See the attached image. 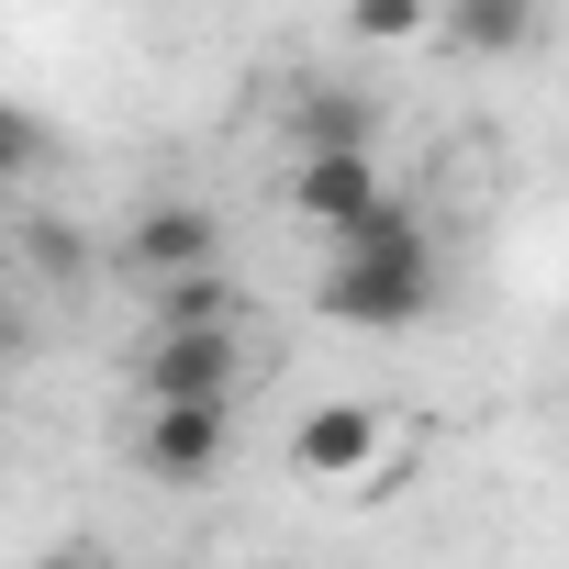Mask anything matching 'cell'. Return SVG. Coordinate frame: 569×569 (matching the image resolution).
<instances>
[{"mask_svg":"<svg viewBox=\"0 0 569 569\" xmlns=\"http://www.w3.org/2000/svg\"><path fill=\"white\" fill-rule=\"evenodd\" d=\"M123 257H134V279H212V257H223V223L201 212V201H146L134 212V234H123Z\"/></svg>","mask_w":569,"mask_h":569,"instance_id":"5","label":"cell"},{"mask_svg":"<svg viewBox=\"0 0 569 569\" xmlns=\"http://www.w3.org/2000/svg\"><path fill=\"white\" fill-rule=\"evenodd\" d=\"M279 201H291L313 234H358L391 190H380V157H291V179H279Z\"/></svg>","mask_w":569,"mask_h":569,"instance_id":"4","label":"cell"},{"mask_svg":"<svg viewBox=\"0 0 569 569\" xmlns=\"http://www.w3.org/2000/svg\"><path fill=\"white\" fill-rule=\"evenodd\" d=\"M157 325H234V291H223V279H168Z\"/></svg>","mask_w":569,"mask_h":569,"instance_id":"10","label":"cell"},{"mask_svg":"<svg viewBox=\"0 0 569 569\" xmlns=\"http://www.w3.org/2000/svg\"><path fill=\"white\" fill-rule=\"evenodd\" d=\"M46 569H112V558H101V547H57Z\"/></svg>","mask_w":569,"mask_h":569,"instance_id":"13","label":"cell"},{"mask_svg":"<svg viewBox=\"0 0 569 569\" xmlns=\"http://www.w3.org/2000/svg\"><path fill=\"white\" fill-rule=\"evenodd\" d=\"M313 302H325V325H369V336L425 325L436 313V246H425V223L402 201H380L358 234H336V268H325Z\"/></svg>","mask_w":569,"mask_h":569,"instance_id":"1","label":"cell"},{"mask_svg":"<svg viewBox=\"0 0 569 569\" xmlns=\"http://www.w3.org/2000/svg\"><path fill=\"white\" fill-rule=\"evenodd\" d=\"M369 134H380V101L369 90H347V79L291 90V157H369Z\"/></svg>","mask_w":569,"mask_h":569,"instance_id":"7","label":"cell"},{"mask_svg":"<svg viewBox=\"0 0 569 569\" xmlns=\"http://www.w3.org/2000/svg\"><path fill=\"white\" fill-rule=\"evenodd\" d=\"M46 157V134H34V112H0V168H34Z\"/></svg>","mask_w":569,"mask_h":569,"instance_id":"11","label":"cell"},{"mask_svg":"<svg viewBox=\"0 0 569 569\" xmlns=\"http://www.w3.org/2000/svg\"><path fill=\"white\" fill-rule=\"evenodd\" d=\"M223 436H234L223 402H146L134 458H146V480H212L223 469Z\"/></svg>","mask_w":569,"mask_h":569,"instance_id":"6","label":"cell"},{"mask_svg":"<svg viewBox=\"0 0 569 569\" xmlns=\"http://www.w3.org/2000/svg\"><path fill=\"white\" fill-rule=\"evenodd\" d=\"M291 469H302L313 491L380 502V491L413 469V413H391V402H313L302 436H291Z\"/></svg>","mask_w":569,"mask_h":569,"instance_id":"2","label":"cell"},{"mask_svg":"<svg viewBox=\"0 0 569 569\" xmlns=\"http://www.w3.org/2000/svg\"><path fill=\"white\" fill-rule=\"evenodd\" d=\"M547 34V0H447V46L458 57H525Z\"/></svg>","mask_w":569,"mask_h":569,"instance_id":"8","label":"cell"},{"mask_svg":"<svg viewBox=\"0 0 569 569\" xmlns=\"http://www.w3.org/2000/svg\"><path fill=\"white\" fill-rule=\"evenodd\" d=\"M436 23H447V0H347V34L358 46H413Z\"/></svg>","mask_w":569,"mask_h":569,"instance_id":"9","label":"cell"},{"mask_svg":"<svg viewBox=\"0 0 569 569\" xmlns=\"http://www.w3.org/2000/svg\"><path fill=\"white\" fill-rule=\"evenodd\" d=\"M234 325H157L146 336V402H234Z\"/></svg>","mask_w":569,"mask_h":569,"instance_id":"3","label":"cell"},{"mask_svg":"<svg viewBox=\"0 0 569 569\" xmlns=\"http://www.w3.org/2000/svg\"><path fill=\"white\" fill-rule=\"evenodd\" d=\"M23 246H34V268H79V246H68L57 223H23Z\"/></svg>","mask_w":569,"mask_h":569,"instance_id":"12","label":"cell"}]
</instances>
